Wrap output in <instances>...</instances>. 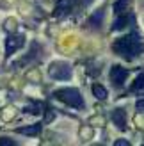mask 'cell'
I'll use <instances>...</instances> for the list:
<instances>
[{
    "label": "cell",
    "mask_w": 144,
    "mask_h": 146,
    "mask_svg": "<svg viewBox=\"0 0 144 146\" xmlns=\"http://www.w3.org/2000/svg\"><path fill=\"white\" fill-rule=\"evenodd\" d=\"M4 29H5L7 32H14V29H16V20H13V18L5 20L4 21Z\"/></svg>",
    "instance_id": "13"
},
{
    "label": "cell",
    "mask_w": 144,
    "mask_h": 146,
    "mask_svg": "<svg viewBox=\"0 0 144 146\" xmlns=\"http://www.w3.org/2000/svg\"><path fill=\"white\" fill-rule=\"evenodd\" d=\"M135 105H137V111L142 112V100H137V104H135Z\"/></svg>",
    "instance_id": "16"
},
{
    "label": "cell",
    "mask_w": 144,
    "mask_h": 146,
    "mask_svg": "<svg viewBox=\"0 0 144 146\" xmlns=\"http://www.w3.org/2000/svg\"><path fill=\"white\" fill-rule=\"evenodd\" d=\"M39 130H41V123H36V125H30V127H20L16 132L23 135H38Z\"/></svg>",
    "instance_id": "7"
},
{
    "label": "cell",
    "mask_w": 144,
    "mask_h": 146,
    "mask_svg": "<svg viewBox=\"0 0 144 146\" xmlns=\"http://www.w3.org/2000/svg\"><path fill=\"white\" fill-rule=\"evenodd\" d=\"M110 118H112V123L119 130H126V112L123 111V109H114Z\"/></svg>",
    "instance_id": "6"
},
{
    "label": "cell",
    "mask_w": 144,
    "mask_h": 146,
    "mask_svg": "<svg viewBox=\"0 0 144 146\" xmlns=\"http://www.w3.org/2000/svg\"><path fill=\"white\" fill-rule=\"evenodd\" d=\"M92 94L98 100H107V89L102 84H92Z\"/></svg>",
    "instance_id": "10"
},
{
    "label": "cell",
    "mask_w": 144,
    "mask_h": 146,
    "mask_svg": "<svg viewBox=\"0 0 144 146\" xmlns=\"http://www.w3.org/2000/svg\"><path fill=\"white\" fill-rule=\"evenodd\" d=\"M114 146H130V141H126V139H118L116 143H114Z\"/></svg>",
    "instance_id": "15"
},
{
    "label": "cell",
    "mask_w": 144,
    "mask_h": 146,
    "mask_svg": "<svg viewBox=\"0 0 144 146\" xmlns=\"http://www.w3.org/2000/svg\"><path fill=\"white\" fill-rule=\"evenodd\" d=\"M25 45V36L21 34H13L5 39V57H11L16 50H20Z\"/></svg>",
    "instance_id": "4"
},
{
    "label": "cell",
    "mask_w": 144,
    "mask_h": 146,
    "mask_svg": "<svg viewBox=\"0 0 144 146\" xmlns=\"http://www.w3.org/2000/svg\"><path fill=\"white\" fill-rule=\"evenodd\" d=\"M128 77V70H125L123 66H119V64H114V66L110 68V80L112 84L116 87H121L125 84V80Z\"/></svg>",
    "instance_id": "5"
},
{
    "label": "cell",
    "mask_w": 144,
    "mask_h": 146,
    "mask_svg": "<svg viewBox=\"0 0 144 146\" xmlns=\"http://www.w3.org/2000/svg\"><path fill=\"white\" fill-rule=\"evenodd\" d=\"M128 4H130V0H118V2L114 4V11H116V14H123V13H126Z\"/></svg>",
    "instance_id": "11"
},
{
    "label": "cell",
    "mask_w": 144,
    "mask_h": 146,
    "mask_svg": "<svg viewBox=\"0 0 144 146\" xmlns=\"http://www.w3.org/2000/svg\"><path fill=\"white\" fill-rule=\"evenodd\" d=\"M54 98L62 102V104H66L73 109H82L84 107V98L78 89L75 87H64V89H57L54 93Z\"/></svg>",
    "instance_id": "2"
},
{
    "label": "cell",
    "mask_w": 144,
    "mask_h": 146,
    "mask_svg": "<svg viewBox=\"0 0 144 146\" xmlns=\"http://www.w3.org/2000/svg\"><path fill=\"white\" fill-rule=\"evenodd\" d=\"M112 50L116 54H119L121 57L132 61V59H135V57L142 52V43H141L139 36L135 34V32H132V34L123 36V38H119V39L114 41Z\"/></svg>",
    "instance_id": "1"
},
{
    "label": "cell",
    "mask_w": 144,
    "mask_h": 146,
    "mask_svg": "<svg viewBox=\"0 0 144 146\" xmlns=\"http://www.w3.org/2000/svg\"><path fill=\"white\" fill-rule=\"evenodd\" d=\"M48 75L54 80H68L71 77V66L68 62L62 61H55L48 66Z\"/></svg>",
    "instance_id": "3"
},
{
    "label": "cell",
    "mask_w": 144,
    "mask_h": 146,
    "mask_svg": "<svg viewBox=\"0 0 144 146\" xmlns=\"http://www.w3.org/2000/svg\"><path fill=\"white\" fill-rule=\"evenodd\" d=\"M130 20H132V18L128 16V14H119V18L112 23V31H121V29H125L126 23H128Z\"/></svg>",
    "instance_id": "9"
},
{
    "label": "cell",
    "mask_w": 144,
    "mask_h": 146,
    "mask_svg": "<svg viewBox=\"0 0 144 146\" xmlns=\"http://www.w3.org/2000/svg\"><path fill=\"white\" fill-rule=\"evenodd\" d=\"M0 146H18L11 137H0Z\"/></svg>",
    "instance_id": "14"
},
{
    "label": "cell",
    "mask_w": 144,
    "mask_h": 146,
    "mask_svg": "<svg viewBox=\"0 0 144 146\" xmlns=\"http://www.w3.org/2000/svg\"><path fill=\"white\" fill-rule=\"evenodd\" d=\"M103 16H105V13H103V9H100V11H96L92 16L89 18V27H92V29H96V27H100L102 25V21H103Z\"/></svg>",
    "instance_id": "8"
},
{
    "label": "cell",
    "mask_w": 144,
    "mask_h": 146,
    "mask_svg": "<svg viewBox=\"0 0 144 146\" xmlns=\"http://www.w3.org/2000/svg\"><path fill=\"white\" fill-rule=\"evenodd\" d=\"M142 87H144V75L139 73V75L135 77L133 84H132V91H139V89H142Z\"/></svg>",
    "instance_id": "12"
}]
</instances>
